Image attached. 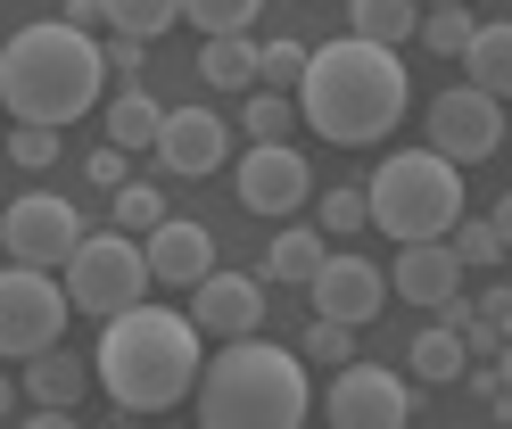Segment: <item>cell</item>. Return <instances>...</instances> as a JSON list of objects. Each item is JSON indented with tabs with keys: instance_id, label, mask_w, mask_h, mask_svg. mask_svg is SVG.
Masks as SVG:
<instances>
[{
	"instance_id": "cell-42",
	"label": "cell",
	"mask_w": 512,
	"mask_h": 429,
	"mask_svg": "<svg viewBox=\"0 0 512 429\" xmlns=\"http://www.w3.org/2000/svg\"><path fill=\"white\" fill-rule=\"evenodd\" d=\"M0 198H9V190H0Z\"/></svg>"
},
{
	"instance_id": "cell-19",
	"label": "cell",
	"mask_w": 512,
	"mask_h": 429,
	"mask_svg": "<svg viewBox=\"0 0 512 429\" xmlns=\"http://www.w3.org/2000/svg\"><path fill=\"white\" fill-rule=\"evenodd\" d=\"M347 33H364V42L397 50L422 33V0H347Z\"/></svg>"
},
{
	"instance_id": "cell-7",
	"label": "cell",
	"mask_w": 512,
	"mask_h": 429,
	"mask_svg": "<svg viewBox=\"0 0 512 429\" xmlns=\"http://www.w3.org/2000/svg\"><path fill=\"white\" fill-rule=\"evenodd\" d=\"M67 314H75L67 281H50L42 264H17V256H9V273H0V355H9V363H25V355L58 347Z\"/></svg>"
},
{
	"instance_id": "cell-4",
	"label": "cell",
	"mask_w": 512,
	"mask_h": 429,
	"mask_svg": "<svg viewBox=\"0 0 512 429\" xmlns=\"http://www.w3.org/2000/svg\"><path fill=\"white\" fill-rule=\"evenodd\" d=\"M207 429H298L306 421V363L290 347H265L248 339H223V355L199 363V388H190Z\"/></svg>"
},
{
	"instance_id": "cell-27",
	"label": "cell",
	"mask_w": 512,
	"mask_h": 429,
	"mask_svg": "<svg viewBox=\"0 0 512 429\" xmlns=\"http://www.w3.org/2000/svg\"><path fill=\"white\" fill-rule=\"evenodd\" d=\"M298 75H306V42L281 33V42L256 50V83H265V91H298Z\"/></svg>"
},
{
	"instance_id": "cell-16",
	"label": "cell",
	"mask_w": 512,
	"mask_h": 429,
	"mask_svg": "<svg viewBox=\"0 0 512 429\" xmlns=\"http://www.w3.org/2000/svg\"><path fill=\"white\" fill-rule=\"evenodd\" d=\"M141 248H149V273L166 281V289H199V281L215 273V231H207V223H182V215H166V223H157Z\"/></svg>"
},
{
	"instance_id": "cell-20",
	"label": "cell",
	"mask_w": 512,
	"mask_h": 429,
	"mask_svg": "<svg viewBox=\"0 0 512 429\" xmlns=\"http://www.w3.org/2000/svg\"><path fill=\"white\" fill-rule=\"evenodd\" d=\"M199 83L207 91H256V42H248V33H207Z\"/></svg>"
},
{
	"instance_id": "cell-11",
	"label": "cell",
	"mask_w": 512,
	"mask_h": 429,
	"mask_svg": "<svg viewBox=\"0 0 512 429\" xmlns=\"http://www.w3.org/2000/svg\"><path fill=\"white\" fill-rule=\"evenodd\" d=\"M306 190H314V174L290 141H256L240 157V207L248 215H290V207H306Z\"/></svg>"
},
{
	"instance_id": "cell-2",
	"label": "cell",
	"mask_w": 512,
	"mask_h": 429,
	"mask_svg": "<svg viewBox=\"0 0 512 429\" xmlns=\"http://www.w3.org/2000/svg\"><path fill=\"white\" fill-rule=\"evenodd\" d=\"M405 99H413V83H405L397 50L364 42V33H339V42L306 50L298 116L323 132V141H339V149H364V141H380V132H397Z\"/></svg>"
},
{
	"instance_id": "cell-41",
	"label": "cell",
	"mask_w": 512,
	"mask_h": 429,
	"mask_svg": "<svg viewBox=\"0 0 512 429\" xmlns=\"http://www.w3.org/2000/svg\"><path fill=\"white\" fill-rule=\"evenodd\" d=\"M430 9H446V0H430Z\"/></svg>"
},
{
	"instance_id": "cell-32",
	"label": "cell",
	"mask_w": 512,
	"mask_h": 429,
	"mask_svg": "<svg viewBox=\"0 0 512 429\" xmlns=\"http://www.w3.org/2000/svg\"><path fill=\"white\" fill-rule=\"evenodd\" d=\"M364 223H372V198L364 190H323V231H331V240H356Z\"/></svg>"
},
{
	"instance_id": "cell-12",
	"label": "cell",
	"mask_w": 512,
	"mask_h": 429,
	"mask_svg": "<svg viewBox=\"0 0 512 429\" xmlns=\"http://www.w3.org/2000/svg\"><path fill=\"white\" fill-rule=\"evenodd\" d=\"M306 297H314V314H331V322H372L380 306H389V273H380V264H364V256H323V273L306 281Z\"/></svg>"
},
{
	"instance_id": "cell-5",
	"label": "cell",
	"mask_w": 512,
	"mask_h": 429,
	"mask_svg": "<svg viewBox=\"0 0 512 429\" xmlns=\"http://www.w3.org/2000/svg\"><path fill=\"white\" fill-rule=\"evenodd\" d=\"M364 198H372V223L397 248L405 240H446L463 223V165L438 157V149H389Z\"/></svg>"
},
{
	"instance_id": "cell-18",
	"label": "cell",
	"mask_w": 512,
	"mask_h": 429,
	"mask_svg": "<svg viewBox=\"0 0 512 429\" xmlns=\"http://www.w3.org/2000/svg\"><path fill=\"white\" fill-rule=\"evenodd\" d=\"M157 132H166V108H157L141 83H124V91L108 99V141L133 157V149H157Z\"/></svg>"
},
{
	"instance_id": "cell-15",
	"label": "cell",
	"mask_w": 512,
	"mask_h": 429,
	"mask_svg": "<svg viewBox=\"0 0 512 429\" xmlns=\"http://www.w3.org/2000/svg\"><path fill=\"white\" fill-rule=\"evenodd\" d=\"M389 289L405 297V306H446V297L463 289V256H455V240H405L397 248V264H389Z\"/></svg>"
},
{
	"instance_id": "cell-31",
	"label": "cell",
	"mask_w": 512,
	"mask_h": 429,
	"mask_svg": "<svg viewBox=\"0 0 512 429\" xmlns=\"http://www.w3.org/2000/svg\"><path fill=\"white\" fill-rule=\"evenodd\" d=\"M9 157L25 165V174H50V165H58V124H17L9 132Z\"/></svg>"
},
{
	"instance_id": "cell-9",
	"label": "cell",
	"mask_w": 512,
	"mask_h": 429,
	"mask_svg": "<svg viewBox=\"0 0 512 429\" xmlns=\"http://www.w3.org/2000/svg\"><path fill=\"white\" fill-rule=\"evenodd\" d=\"M323 421L331 429H405L413 421V388L389 372V363H339V380L323 396Z\"/></svg>"
},
{
	"instance_id": "cell-38",
	"label": "cell",
	"mask_w": 512,
	"mask_h": 429,
	"mask_svg": "<svg viewBox=\"0 0 512 429\" xmlns=\"http://www.w3.org/2000/svg\"><path fill=\"white\" fill-rule=\"evenodd\" d=\"M488 223H496V240L512 248V198H496V215H488Z\"/></svg>"
},
{
	"instance_id": "cell-6",
	"label": "cell",
	"mask_w": 512,
	"mask_h": 429,
	"mask_svg": "<svg viewBox=\"0 0 512 429\" xmlns=\"http://www.w3.org/2000/svg\"><path fill=\"white\" fill-rule=\"evenodd\" d=\"M67 273V297H75V314H124V306H141L149 297V248L133 240V231H83V248L58 264Z\"/></svg>"
},
{
	"instance_id": "cell-24",
	"label": "cell",
	"mask_w": 512,
	"mask_h": 429,
	"mask_svg": "<svg viewBox=\"0 0 512 429\" xmlns=\"http://www.w3.org/2000/svg\"><path fill=\"white\" fill-rule=\"evenodd\" d=\"M471 33H479L471 0H446V9H422V33H413V42L438 50V58H463V50H471Z\"/></svg>"
},
{
	"instance_id": "cell-30",
	"label": "cell",
	"mask_w": 512,
	"mask_h": 429,
	"mask_svg": "<svg viewBox=\"0 0 512 429\" xmlns=\"http://www.w3.org/2000/svg\"><path fill=\"white\" fill-rule=\"evenodd\" d=\"M290 124H298V99L290 91H248V132H256V141H281Z\"/></svg>"
},
{
	"instance_id": "cell-17",
	"label": "cell",
	"mask_w": 512,
	"mask_h": 429,
	"mask_svg": "<svg viewBox=\"0 0 512 429\" xmlns=\"http://www.w3.org/2000/svg\"><path fill=\"white\" fill-rule=\"evenodd\" d=\"M323 231H306V223H290V231H273V248H265V281H281V289H306L314 273H323Z\"/></svg>"
},
{
	"instance_id": "cell-14",
	"label": "cell",
	"mask_w": 512,
	"mask_h": 429,
	"mask_svg": "<svg viewBox=\"0 0 512 429\" xmlns=\"http://www.w3.org/2000/svg\"><path fill=\"white\" fill-rule=\"evenodd\" d=\"M190 322H199L207 339H248V330H265V281L207 273L199 289H190Z\"/></svg>"
},
{
	"instance_id": "cell-34",
	"label": "cell",
	"mask_w": 512,
	"mask_h": 429,
	"mask_svg": "<svg viewBox=\"0 0 512 429\" xmlns=\"http://www.w3.org/2000/svg\"><path fill=\"white\" fill-rule=\"evenodd\" d=\"M100 58H108V75L141 83V66H149V42H133V33H108V42H100Z\"/></svg>"
},
{
	"instance_id": "cell-13",
	"label": "cell",
	"mask_w": 512,
	"mask_h": 429,
	"mask_svg": "<svg viewBox=\"0 0 512 429\" xmlns=\"http://www.w3.org/2000/svg\"><path fill=\"white\" fill-rule=\"evenodd\" d=\"M149 157L166 165V174H215V165L232 157V124L215 108H166V132H157Z\"/></svg>"
},
{
	"instance_id": "cell-26",
	"label": "cell",
	"mask_w": 512,
	"mask_h": 429,
	"mask_svg": "<svg viewBox=\"0 0 512 429\" xmlns=\"http://www.w3.org/2000/svg\"><path fill=\"white\" fill-rule=\"evenodd\" d=\"M108 207H116V231H133V240H149V231L166 223V198H157L149 182H124V190L108 198Z\"/></svg>"
},
{
	"instance_id": "cell-21",
	"label": "cell",
	"mask_w": 512,
	"mask_h": 429,
	"mask_svg": "<svg viewBox=\"0 0 512 429\" xmlns=\"http://www.w3.org/2000/svg\"><path fill=\"white\" fill-rule=\"evenodd\" d=\"M463 75H471L479 91H488V99H512V25H504V17L471 33V50H463Z\"/></svg>"
},
{
	"instance_id": "cell-35",
	"label": "cell",
	"mask_w": 512,
	"mask_h": 429,
	"mask_svg": "<svg viewBox=\"0 0 512 429\" xmlns=\"http://www.w3.org/2000/svg\"><path fill=\"white\" fill-rule=\"evenodd\" d=\"M83 174L100 182V190H124V149H116V141H100V149L83 157Z\"/></svg>"
},
{
	"instance_id": "cell-3",
	"label": "cell",
	"mask_w": 512,
	"mask_h": 429,
	"mask_svg": "<svg viewBox=\"0 0 512 429\" xmlns=\"http://www.w3.org/2000/svg\"><path fill=\"white\" fill-rule=\"evenodd\" d=\"M100 83H108V58L67 17L17 25L9 50H0V108L17 124H75V116H91Z\"/></svg>"
},
{
	"instance_id": "cell-33",
	"label": "cell",
	"mask_w": 512,
	"mask_h": 429,
	"mask_svg": "<svg viewBox=\"0 0 512 429\" xmlns=\"http://www.w3.org/2000/svg\"><path fill=\"white\" fill-rule=\"evenodd\" d=\"M446 240H455V256H463V264H504V240H496V223H455Z\"/></svg>"
},
{
	"instance_id": "cell-10",
	"label": "cell",
	"mask_w": 512,
	"mask_h": 429,
	"mask_svg": "<svg viewBox=\"0 0 512 429\" xmlns=\"http://www.w3.org/2000/svg\"><path fill=\"white\" fill-rule=\"evenodd\" d=\"M422 124H430V149H438V157H455V165H479V157H496V149H504V99H488L479 83L438 91Z\"/></svg>"
},
{
	"instance_id": "cell-1",
	"label": "cell",
	"mask_w": 512,
	"mask_h": 429,
	"mask_svg": "<svg viewBox=\"0 0 512 429\" xmlns=\"http://www.w3.org/2000/svg\"><path fill=\"white\" fill-rule=\"evenodd\" d=\"M199 363H207V330L190 314H166V306L141 297V306L108 314L91 372L116 396V413H174L182 396L199 388Z\"/></svg>"
},
{
	"instance_id": "cell-23",
	"label": "cell",
	"mask_w": 512,
	"mask_h": 429,
	"mask_svg": "<svg viewBox=\"0 0 512 429\" xmlns=\"http://www.w3.org/2000/svg\"><path fill=\"white\" fill-rule=\"evenodd\" d=\"M463 363H471L463 330H446V322L413 330V380H422V388H446V380H463Z\"/></svg>"
},
{
	"instance_id": "cell-37",
	"label": "cell",
	"mask_w": 512,
	"mask_h": 429,
	"mask_svg": "<svg viewBox=\"0 0 512 429\" xmlns=\"http://www.w3.org/2000/svg\"><path fill=\"white\" fill-rule=\"evenodd\" d=\"M479 314H488L504 339H512V289H488V297H479Z\"/></svg>"
},
{
	"instance_id": "cell-29",
	"label": "cell",
	"mask_w": 512,
	"mask_h": 429,
	"mask_svg": "<svg viewBox=\"0 0 512 429\" xmlns=\"http://www.w3.org/2000/svg\"><path fill=\"white\" fill-rule=\"evenodd\" d=\"M298 347H306L314 363H331V372H339V363H347V355H356V322H331V314H314Z\"/></svg>"
},
{
	"instance_id": "cell-36",
	"label": "cell",
	"mask_w": 512,
	"mask_h": 429,
	"mask_svg": "<svg viewBox=\"0 0 512 429\" xmlns=\"http://www.w3.org/2000/svg\"><path fill=\"white\" fill-rule=\"evenodd\" d=\"M58 17H67L75 33H91V25H108V9H100V0H67V9H58Z\"/></svg>"
},
{
	"instance_id": "cell-22",
	"label": "cell",
	"mask_w": 512,
	"mask_h": 429,
	"mask_svg": "<svg viewBox=\"0 0 512 429\" xmlns=\"http://www.w3.org/2000/svg\"><path fill=\"white\" fill-rule=\"evenodd\" d=\"M91 380V363L67 355V347H42V355H25V396H42V405H75Z\"/></svg>"
},
{
	"instance_id": "cell-39",
	"label": "cell",
	"mask_w": 512,
	"mask_h": 429,
	"mask_svg": "<svg viewBox=\"0 0 512 429\" xmlns=\"http://www.w3.org/2000/svg\"><path fill=\"white\" fill-rule=\"evenodd\" d=\"M496 388H504V396H512V339H504V347H496Z\"/></svg>"
},
{
	"instance_id": "cell-25",
	"label": "cell",
	"mask_w": 512,
	"mask_h": 429,
	"mask_svg": "<svg viewBox=\"0 0 512 429\" xmlns=\"http://www.w3.org/2000/svg\"><path fill=\"white\" fill-rule=\"evenodd\" d=\"M108 9V33H133V42H157L174 17H182V0H100Z\"/></svg>"
},
{
	"instance_id": "cell-40",
	"label": "cell",
	"mask_w": 512,
	"mask_h": 429,
	"mask_svg": "<svg viewBox=\"0 0 512 429\" xmlns=\"http://www.w3.org/2000/svg\"><path fill=\"white\" fill-rule=\"evenodd\" d=\"M0 421H17V388L9 380H0Z\"/></svg>"
},
{
	"instance_id": "cell-28",
	"label": "cell",
	"mask_w": 512,
	"mask_h": 429,
	"mask_svg": "<svg viewBox=\"0 0 512 429\" xmlns=\"http://www.w3.org/2000/svg\"><path fill=\"white\" fill-rule=\"evenodd\" d=\"M256 9H265V0H182V17L199 25V33H248Z\"/></svg>"
},
{
	"instance_id": "cell-8",
	"label": "cell",
	"mask_w": 512,
	"mask_h": 429,
	"mask_svg": "<svg viewBox=\"0 0 512 429\" xmlns=\"http://www.w3.org/2000/svg\"><path fill=\"white\" fill-rule=\"evenodd\" d=\"M0 248H9L17 264H67L75 248H83V207L75 198H58V190H25V198H9L0 207Z\"/></svg>"
}]
</instances>
